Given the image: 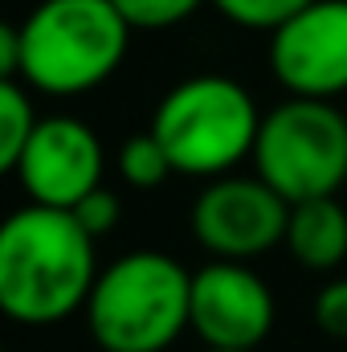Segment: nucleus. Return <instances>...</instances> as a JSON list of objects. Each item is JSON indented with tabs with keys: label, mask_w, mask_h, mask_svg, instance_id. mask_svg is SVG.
Instances as JSON below:
<instances>
[{
	"label": "nucleus",
	"mask_w": 347,
	"mask_h": 352,
	"mask_svg": "<svg viewBox=\"0 0 347 352\" xmlns=\"http://www.w3.org/2000/svg\"><path fill=\"white\" fill-rule=\"evenodd\" d=\"M98 242L70 209L21 205L0 226V311L25 328H53L86 311L102 274Z\"/></svg>",
	"instance_id": "obj_1"
},
{
	"label": "nucleus",
	"mask_w": 347,
	"mask_h": 352,
	"mask_svg": "<svg viewBox=\"0 0 347 352\" xmlns=\"http://www.w3.org/2000/svg\"><path fill=\"white\" fill-rule=\"evenodd\" d=\"M286 226L290 201L278 197L258 173L208 180L188 209V230L196 246L221 263H254L286 246Z\"/></svg>",
	"instance_id": "obj_6"
},
{
	"label": "nucleus",
	"mask_w": 347,
	"mask_h": 352,
	"mask_svg": "<svg viewBox=\"0 0 347 352\" xmlns=\"http://www.w3.org/2000/svg\"><path fill=\"white\" fill-rule=\"evenodd\" d=\"M123 21L139 33H160V29H176L188 16H196L208 0H110Z\"/></svg>",
	"instance_id": "obj_14"
},
{
	"label": "nucleus",
	"mask_w": 347,
	"mask_h": 352,
	"mask_svg": "<svg viewBox=\"0 0 347 352\" xmlns=\"http://www.w3.org/2000/svg\"><path fill=\"white\" fill-rule=\"evenodd\" d=\"M131 33L110 0H41L21 21L16 78L49 98H82L123 66Z\"/></svg>",
	"instance_id": "obj_3"
},
{
	"label": "nucleus",
	"mask_w": 347,
	"mask_h": 352,
	"mask_svg": "<svg viewBox=\"0 0 347 352\" xmlns=\"http://www.w3.org/2000/svg\"><path fill=\"white\" fill-rule=\"evenodd\" d=\"M270 74L290 98L347 94V0H311L270 33Z\"/></svg>",
	"instance_id": "obj_9"
},
{
	"label": "nucleus",
	"mask_w": 347,
	"mask_h": 352,
	"mask_svg": "<svg viewBox=\"0 0 347 352\" xmlns=\"http://www.w3.org/2000/svg\"><path fill=\"white\" fill-rule=\"evenodd\" d=\"M229 25L250 29V33H274L282 29L294 12H302L311 0H208Z\"/></svg>",
	"instance_id": "obj_13"
},
{
	"label": "nucleus",
	"mask_w": 347,
	"mask_h": 352,
	"mask_svg": "<svg viewBox=\"0 0 347 352\" xmlns=\"http://www.w3.org/2000/svg\"><path fill=\"white\" fill-rule=\"evenodd\" d=\"M250 164L290 205L335 197L347 184V115L323 98L270 107Z\"/></svg>",
	"instance_id": "obj_5"
},
{
	"label": "nucleus",
	"mask_w": 347,
	"mask_h": 352,
	"mask_svg": "<svg viewBox=\"0 0 347 352\" xmlns=\"http://www.w3.org/2000/svg\"><path fill=\"white\" fill-rule=\"evenodd\" d=\"M261 119L258 98L237 78L192 74L156 102L152 135L164 144L180 176L217 180L254 160Z\"/></svg>",
	"instance_id": "obj_4"
},
{
	"label": "nucleus",
	"mask_w": 347,
	"mask_h": 352,
	"mask_svg": "<svg viewBox=\"0 0 347 352\" xmlns=\"http://www.w3.org/2000/svg\"><path fill=\"white\" fill-rule=\"evenodd\" d=\"M102 352H168L192 332V270L164 250H131L102 266L86 303Z\"/></svg>",
	"instance_id": "obj_2"
},
{
	"label": "nucleus",
	"mask_w": 347,
	"mask_h": 352,
	"mask_svg": "<svg viewBox=\"0 0 347 352\" xmlns=\"http://www.w3.org/2000/svg\"><path fill=\"white\" fill-rule=\"evenodd\" d=\"M278 320V299L250 263H204L192 270V332L213 352H258Z\"/></svg>",
	"instance_id": "obj_7"
},
{
	"label": "nucleus",
	"mask_w": 347,
	"mask_h": 352,
	"mask_svg": "<svg viewBox=\"0 0 347 352\" xmlns=\"http://www.w3.org/2000/svg\"><path fill=\"white\" fill-rule=\"evenodd\" d=\"M200 352H213V349H200Z\"/></svg>",
	"instance_id": "obj_18"
},
{
	"label": "nucleus",
	"mask_w": 347,
	"mask_h": 352,
	"mask_svg": "<svg viewBox=\"0 0 347 352\" xmlns=\"http://www.w3.org/2000/svg\"><path fill=\"white\" fill-rule=\"evenodd\" d=\"M286 250L307 270H319V274L339 270L347 263V209L335 197L290 205Z\"/></svg>",
	"instance_id": "obj_10"
},
{
	"label": "nucleus",
	"mask_w": 347,
	"mask_h": 352,
	"mask_svg": "<svg viewBox=\"0 0 347 352\" xmlns=\"http://www.w3.org/2000/svg\"><path fill=\"white\" fill-rule=\"evenodd\" d=\"M21 192L29 205H49V209H74L82 205L94 188H102L106 176V148L98 131L78 115H45L16 160Z\"/></svg>",
	"instance_id": "obj_8"
},
{
	"label": "nucleus",
	"mask_w": 347,
	"mask_h": 352,
	"mask_svg": "<svg viewBox=\"0 0 347 352\" xmlns=\"http://www.w3.org/2000/svg\"><path fill=\"white\" fill-rule=\"evenodd\" d=\"M70 213L82 221V230L98 242V238H106V234L123 221V201H119V192H115V188H106V184H102V188H94V192H90L82 205H74Z\"/></svg>",
	"instance_id": "obj_16"
},
{
	"label": "nucleus",
	"mask_w": 347,
	"mask_h": 352,
	"mask_svg": "<svg viewBox=\"0 0 347 352\" xmlns=\"http://www.w3.org/2000/svg\"><path fill=\"white\" fill-rule=\"evenodd\" d=\"M115 173L131 188H160L176 168H172V160H168V152H164V144L152 131H139V135H131V140L119 144Z\"/></svg>",
	"instance_id": "obj_12"
},
{
	"label": "nucleus",
	"mask_w": 347,
	"mask_h": 352,
	"mask_svg": "<svg viewBox=\"0 0 347 352\" xmlns=\"http://www.w3.org/2000/svg\"><path fill=\"white\" fill-rule=\"evenodd\" d=\"M37 123H41V115L33 107V90L21 78H0V168L4 173L16 168Z\"/></svg>",
	"instance_id": "obj_11"
},
{
	"label": "nucleus",
	"mask_w": 347,
	"mask_h": 352,
	"mask_svg": "<svg viewBox=\"0 0 347 352\" xmlns=\"http://www.w3.org/2000/svg\"><path fill=\"white\" fill-rule=\"evenodd\" d=\"M21 74V25H0V78Z\"/></svg>",
	"instance_id": "obj_17"
},
{
	"label": "nucleus",
	"mask_w": 347,
	"mask_h": 352,
	"mask_svg": "<svg viewBox=\"0 0 347 352\" xmlns=\"http://www.w3.org/2000/svg\"><path fill=\"white\" fill-rule=\"evenodd\" d=\"M311 316H315V328L331 340H344L347 344V278H327L311 303Z\"/></svg>",
	"instance_id": "obj_15"
}]
</instances>
